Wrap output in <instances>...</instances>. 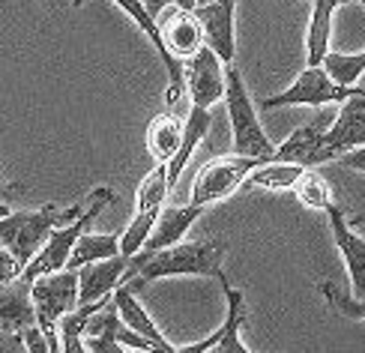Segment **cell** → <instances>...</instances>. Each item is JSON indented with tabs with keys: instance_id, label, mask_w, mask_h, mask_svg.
I'll return each instance as SVG.
<instances>
[{
	"instance_id": "cell-11",
	"label": "cell",
	"mask_w": 365,
	"mask_h": 353,
	"mask_svg": "<svg viewBox=\"0 0 365 353\" xmlns=\"http://www.w3.org/2000/svg\"><path fill=\"white\" fill-rule=\"evenodd\" d=\"M182 78H186V90L192 105L201 108H212L216 102H222L225 93V63L216 57V51L210 45H201L189 60H182Z\"/></svg>"
},
{
	"instance_id": "cell-28",
	"label": "cell",
	"mask_w": 365,
	"mask_h": 353,
	"mask_svg": "<svg viewBox=\"0 0 365 353\" xmlns=\"http://www.w3.org/2000/svg\"><path fill=\"white\" fill-rule=\"evenodd\" d=\"M294 192H297V201L309 210H327L332 204V189L329 183L317 174V171H302L299 180L294 183Z\"/></svg>"
},
{
	"instance_id": "cell-35",
	"label": "cell",
	"mask_w": 365,
	"mask_h": 353,
	"mask_svg": "<svg viewBox=\"0 0 365 353\" xmlns=\"http://www.w3.org/2000/svg\"><path fill=\"white\" fill-rule=\"evenodd\" d=\"M141 4H144V9H147L150 15H153V19H159V15L174 4V0H141Z\"/></svg>"
},
{
	"instance_id": "cell-39",
	"label": "cell",
	"mask_w": 365,
	"mask_h": 353,
	"mask_svg": "<svg viewBox=\"0 0 365 353\" xmlns=\"http://www.w3.org/2000/svg\"><path fill=\"white\" fill-rule=\"evenodd\" d=\"M356 4H359V6H365V0H356Z\"/></svg>"
},
{
	"instance_id": "cell-12",
	"label": "cell",
	"mask_w": 365,
	"mask_h": 353,
	"mask_svg": "<svg viewBox=\"0 0 365 353\" xmlns=\"http://www.w3.org/2000/svg\"><path fill=\"white\" fill-rule=\"evenodd\" d=\"M329 216V231H332V240L339 245V255L347 267V279H351V294L354 297H365V240L356 234V227L347 222L344 210L332 201L327 210Z\"/></svg>"
},
{
	"instance_id": "cell-1",
	"label": "cell",
	"mask_w": 365,
	"mask_h": 353,
	"mask_svg": "<svg viewBox=\"0 0 365 353\" xmlns=\"http://www.w3.org/2000/svg\"><path fill=\"white\" fill-rule=\"evenodd\" d=\"M227 242L225 240H195V242H174L165 249H141L129 257V267L123 275V285H129L135 294L159 279L171 275H207L216 279L225 264Z\"/></svg>"
},
{
	"instance_id": "cell-6",
	"label": "cell",
	"mask_w": 365,
	"mask_h": 353,
	"mask_svg": "<svg viewBox=\"0 0 365 353\" xmlns=\"http://www.w3.org/2000/svg\"><path fill=\"white\" fill-rule=\"evenodd\" d=\"M168 195H171L168 168H165V162H156V168L141 180L138 192H135V216H132L126 231L120 234V255L132 257L135 252L144 249V242H147L150 231H153V222H156L159 210H162Z\"/></svg>"
},
{
	"instance_id": "cell-5",
	"label": "cell",
	"mask_w": 365,
	"mask_h": 353,
	"mask_svg": "<svg viewBox=\"0 0 365 353\" xmlns=\"http://www.w3.org/2000/svg\"><path fill=\"white\" fill-rule=\"evenodd\" d=\"M30 302H34L36 327L48 339V347L60 350L57 320L78 305V270L63 267L30 279Z\"/></svg>"
},
{
	"instance_id": "cell-10",
	"label": "cell",
	"mask_w": 365,
	"mask_h": 353,
	"mask_svg": "<svg viewBox=\"0 0 365 353\" xmlns=\"http://www.w3.org/2000/svg\"><path fill=\"white\" fill-rule=\"evenodd\" d=\"M219 285H222V294H225V302H227V312H225V320L222 327L210 335L204 342H195V344H186V347H177L182 353H249V347L240 342V329L246 324L249 317V309H246V300H242L240 290L227 282L225 270L216 275Z\"/></svg>"
},
{
	"instance_id": "cell-29",
	"label": "cell",
	"mask_w": 365,
	"mask_h": 353,
	"mask_svg": "<svg viewBox=\"0 0 365 353\" xmlns=\"http://www.w3.org/2000/svg\"><path fill=\"white\" fill-rule=\"evenodd\" d=\"M321 66L327 69V75L336 84H344V87H354V81L365 72V51L359 54H339V51H327Z\"/></svg>"
},
{
	"instance_id": "cell-33",
	"label": "cell",
	"mask_w": 365,
	"mask_h": 353,
	"mask_svg": "<svg viewBox=\"0 0 365 353\" xmlns=\"http://www.w3.org/2000/svg\"><path fill=\"white\" fill-rule=\"evenodd\" d=\"M336 162L344 165V168H354V171H359V174H365V144H362V147H354V150H347V153H341Z\"/></svg>"
},
{
	"instance_id": "cell-7",
	"label": "cell",
	"mask_w": 365,
	"mask_h": 353,
	"mask_svg": "<svg viewBox=\"0 0 365 353\" xmlns=\"http://www.w3.org/2000/svg\"><path fill=\"white\" fill-rule=\"evenodd\" d=\"M264 159H255V156H240V153H231V156H219V159H210L201 171H197L195 183H192V195H189V204L195 207H212L225 201L227 195H234L242 180L249 177L252 168H257Z\"/></svg>"
},
{
	"instance_id": "cell-34",
	"label": "cell",
	"mask_w": 365,
	"mask_h": 353,
	"mask_svg": "<svg viewBox=\"0 0 365 353\" xmlns=\"http://www.w3.org/2000/svg\"><path fill=\"white\" fill-rule=\"evenodd\" d=\"M19 350H24L21 332H9V329H0V353H19Z\"/></svg>"
},
{
	"instance_id": "cell-16",
	"label": "cell",
	"mask_w": 365,
	"mask_h": 353,
	"mask_svg": "<svg viewBox=\"0 0 365 353\" xmlns=\"http://www.w3.org/2000/svg\"><path fill=\"white\" fill-rule=\"evenodd\" d=\"M126 267H129V257H126V255L90 260V264L78 267V305L108 297L111 290H114L120 282H123Z\"/></svg>"
},
{
	"instance_id": "cell-17",
	"label": "cell",
	"mask_w": 365,
	"mask_h": 353,
	"mask_svg": "<svg viewBox=\"0 0 365 353\" xmlns=\"http://www.w3.org/2000/svg\"><path fill=\"white\" fill-rule=\"evenodd\" d=\"M111 300H114V309H117L120 320H123V324H126L132 332L144 335V339L153 344L156 350H165V353H174V350H177V347L162 335V329L156 327V320L147 314V309L138 302V297H135V290H132L129 285L120 282V285L111 290Z\"/></svg>"
},
{
	"instance_id": "cell-4",
	"label": "cell",
	"mask_w": 365,
	"mask_h": 353,
	"mask_svg": "<svg viewBox=\"0 0 365 353\" xmlns=\"http://www.w3.org/2000/svg\"><path fill=\"white\" fill-rule=\"evenodd\" d=\"M111 201H114V192H111L108 186H99V189L90 192V195H87V204H84V210L78 213V216H75L72 222H66V225H57L54 231L48 234V240L39 245V252L27 260V267L21 270L24 279L30 282V279H36V275L63 270L66 260H69V252H72L75 240H78V237L87 231L90 222H93Z\"/></svg>"
},
{
	"instance_id": "cell-15",
	"label": "cell",
	"mask_w": 365,
	"mask_h": 353,
	"mask_svg": "<svg viewBox=\"0 0 365 353\" xmlns=\"http://www.w3.org/2000/svg\"><path fill=\"white\" fill-rule=\"evenodd\" d=\"M156 24H159V34L165 39V48H168L180 63L189 60L204 45V30H201V21H197L195 9H180L171 4L156 19Z\"/></svg>"
},
{
	"instance_id": "cell-19",
	"label": "cell",
	"mask_w": 365,
	"mask_h": 353,
	"mask_svg": "<svg viewBox=\"0 0 365 353\" xmlns=\"http://www.w3.org/2000/svg\"><path fill=\"white\" fill-rule=\"evenodd\" d=\"M210 126H212V117H210V108H201V105H192L189 117L182 120V141L177 147V153L171 156V162L165 165L168 168V189L177 186V180L182 177V171H186V165L192 159L195 147L204 141V138L210 135Z\"/></svg>"
},
{
	"instance_id": "cell-41",
	"label": "cell",
	"mask_w": 365,
	"mask_h": 353,
	"mask_svg": "<svg viewBox=\"0 0 365 353\" xmlns=\"http://www.w3.org/2000/svg\"><path fill=\"white\" fill-rule=\"evenodd\" d=\"M0 249H4V245H0Z\"/></svg>"
},
{
	"instance_id": "cell-36",
	"label": "cell",
	"mask_w": 365,
	"mask_h": 353,
	"mask_svg": "<svg viewBox=\"0 0 365 353\" xmlns=\"http://www.w3.org/2000/svg\"><path fill=\"white\" fill-rule=\"evenodd\" d=\"M174 6H180V9H195L197 0H174Z\"/></svg>"
},
{
	"instance_id": "cell-20",
	"label": "cell",
	"mask_w": 365,
	"mask_h": 353,
	"mask_svg": "<svg viewBox=\"0 0 365 353\" xmlns=\"http://www.w3.org/2000/svg\"><path fill=\"white\" fill-rule=\"evenodd\" d=\"M27 324H36L34 302H30V282L24 275L0 285V329L21 332Z\"/></svg>"
},
{
	"instance_id": "cell-18",
	"label": "cell",
	"mask_w": 365,
	"mask_h": 353,
	"mask_svg": "<svg viewBox=\"0 0 365 353\" xmlns=\"http://www.w3.org/2000/svg\"><path fill=\"white\" fill-rule=\"evenodd\" d=\"M327 132V117L317 114L306 126H297L282 147L272 150V162H297L302 168H314V153L321 147V138Z\"/></svg>"
},
{
	"instance_id": "cell-14",
	"label": "cell",
	"mask_w": 365,
	"mask_h": 353,
	"mask_svg": "<svg viewBox=\"0 0 365 353\" xmlns=\"http://www.w3.org/2000/svg\"><path fill=\"white\" fill-rule=\"evenodd\" d=\"M114 4L123 9L129 19L141 27V34L153 42V48L159 51V57H162V63H165V69H168V93H165V99H168V108H174V105L180 102V96L186 93V78H182V63L180 60L165 48V39H162V34H159V24H156V19L150 15L147 9H144V4L141 0H114Z\"/></svg>"
},
{
	"instance_id": "cell-32",
	"label": "cell",
	"mask_w": 365,
	"mask_h": 353,
	"mask_svg": "<svg viewBox=\"0 0 365 353\" xmlns=\"http://www.w3.org/2000/svg\"><path fill=\"white\" fill-rule=\"evenodd\" d=\"M19 275H21V264L12 257V252L0 249V285H6V282H12V279H19Z\"/></svg>"
},
{
	"instance_id": "cell-22",
	"label": "cell",
	"mask_w": 365,
	"mask_h": 353,
	"mask_svg": "<svg viewBox=\"0 0 365 353\" xmlns=\"http://www.w3.org/2000/svg\"><path fill=\"white\" fill-rule=\"evenodd\" d=\"M117 327H120V314L114 309V300H108L87 320L84 335H81L84 350H90V353H120L123 344L117 342Z\"/></svg>"
},
{
	"instance_id": "cell-25",
	"label": "cell",
	"mask_w": 365,
	"mask_h": 353,
	"mask_svg": "<svg viewBox=\"0 0 365 353\" xmlns=\"http://www.w3.org/2000/svg\"><path fill=\"white\" fill-rule=\"evenodd\" d=\"M306 171L297 162H261L257 168H252L249 177L242 180V186L249 189H264V192H287L294 189V183L299 180V174Z\"/></svg>"
},
{
	"instance_id": "cell-9",
	"label": "cell",
	"mask_w": 365,
	"mask_h": 353,
	"mask_svg": "<svg viewBox=\"0 0 365 353\" xmlns=\"http://www.w3.org/2000/svg\"><path fill=\"white\" fill-rule=\"evenodd\" d=\"M362 144H365V90H356V93L339 102V114L321 138V147L314 153V165L336 162L341 153Z\"/></svg>"
},
{
	"instance_id": "cell-2",
	"label": "cell",
	"mask_w": 365,
	"mask_h": 353,
	"mask_svg": "<svg viewBox=\"0 0 365 353\" xmlns=\"http://www.w3.org/2000/svg\"><path fill=\"white\" fill-rule=\"evenodd\" d=\"M84 204H75V207H66V210L54 207V204H45L39 210H27V213H12L9 210L6 216H0V245H4L6 252H12V257L19 260L21 270H24L27 260L39 252V245L48 240V234L54 231V227L72 222L84 210Z\"/></svg>"
},
{
	"instance_id": "cell-27",
	"label": "cell",
	"mask_w": 365,
	"mask_h": 353,
	"mask_svg": "<svg viewBox=\"0 0 365 353\" xmlns=\"http://www.w3.org/2000/svg\"><path fill=\"white\" fill-rule=\"evenodd\" d=\"M114 255H120V237H114V234H90V231H84L78 240H75L72 252H69V260H66V267L78 270V267L90 264V260L114 257Z\"/></svg>"
},
{
	"instance_id": "cell-21",
	"label": "cell",
	"mask_w": 365,
	"mask_h": 353,
	"mask_svg": "<svg viewBox=\"0 0 365 353\" xmlns=\"http://www.w3.org/2000/svg\"><path fill=\"white\" fill-rule=\"evenodd\" d=\"M201 213H204V207H195V204L162 207L156 222H153V231H150V237L144 242V249H165V245L180 242Z\"/></svg>"
},
{
	"instance_id": "cell-13",
	"label": "cell",
	"mask_w": 365,
	"mask_h": 353,
	"mask_svg": "<svg viewBox=\"0 0 365 353\" xmlns=\"http://www.w3.org/2000/svg\"><path fill=\"white\" fill-rule=\"evenodd\" d=\"M234 9H237V0H210V4L195 6V15L204 30V45H210L216 51L222 63H234V57H237Z\"/></svg>"
},
{
	"instance_id": "cell-26",
	"label": "cell",
	"mask_w": 365,
	"mask_h": 353,
	"mask_svg": "<svg viewBox=\"0 0 365 353\" xmlns=\"http://www.w3.org/2000/svg\"><path fill=\"white\" fill-rule=\"evenodd\" d=\"M111 300L108 297H102V300H93V302H84V305H75L72 312H66L63 317L57 320V339H60V350H66V353H81L84 344H81V335H84V327H87V320L90 314H93L96 309H102L105 302Z\"/></svg>"
},
{
	"instance_id": "cell-31",
	"label": "cell",
	"mask_w": 365,
	"mask_h": 353,
	"mask_svg": "<svg viewBox=\"0 0 365 353\" xmlns=\"http://www.w3.org/2000/svg\"><path fill=\"white\" fill-rule=\"evenodd\" d=\"M21 342H24V350H30V353H48L51 350L48 347V339H45L42 329L36 324H27L21 329Z\"/></svg>"
},
{
	"instance_id": "cell-24",
	"label": "cell",
	"mask_w": 365,
	"mask_h": 353,
	"mask_svg": "<svg viewBox=\"0 0 365 353\" xmlns=\"http://www.w3.org/2000/svg\"><path fill=\"white\" fill-rule=\"evenodd\" d=\"M180 141H182V120L174 114V108L153 117V123L147 126V150L156 162L168 165L180 147Z\"/></svg>"
},
{
	"instance_id": "cell-8",
	"label": "cell",
	"mask_w": 365,
	"mask_h": 353,
	"mask_svg": "<svg viewBox=\"0 0 365 353\" xmlns=\"http://www.w3.org/2000/svg\"><path fill=\"white\" fill-rule=\"evenodd\" d=\"M359 87H344V84H336L327 75L324 66H306L297 81L284 90L279 96H267L261 102V108L269 111V108H294V105H309V108H324V105H339L341 99H347L351 93H356Z\"/></svg>"
},
{
	"instance_id": "cell-3",
	"label": "cell",
	"mask_w": 365,
	"mask_h": 353,
	"mask_svg": "<svg viewBox=\"0 0 365 353\" xmlns=\"http://www.w3.org/2000/svg\"><path fill=\"white\" fill-rule=\"evenodd\" d=\"M225 105H227V117H231V135H234V153L240 156H255L269 162L272 156V141L267 138L261 120H257L255 102L242 81V72L234 63H225V93H222Z\"/></svg>"
},
{
	"instance_id": "cell-40",
	"label": "cell",
	"mask_w": 365,
	"mask_h": 353,
	"mask_svg": "<svg viewBox=\"0 0 365 353\" xmlns=\"http://www.w3.org/2000/svg\"><path fill=\"white\" fill-rule=\"evenodd\" d=\"M197 4H210V0H197Z\"/></svg>"
},
{
	"instance_id": "cell-37",
	"label": "cell",
	"mask_w": 365,
	"mask_h": 353,
	"mask_svg": "<svg viewBox=\"0 0 365 353\" xmlns=\"http://www.w3.org/2000/svg\"><path fill=\"white\" fill-rule=\"evenodd\" d=\"M6 213H9V207H6L4 201H0V216H6Z\"/></svg>"
},
{
	"instance_id": "cell-30",
	"label": "cell",
	"mask_w": 365,
	"mask_h": 353,
	"mask_svg": "<svg viewBox=\"0 0 365 353\" xmlns=\"http://www.w3.org/2000/svg\"><path fill=\"white\" fill-rule=\"evenodd\" d=\"M321 294H324V300H327L339 314L365 320V297L359 300V297H354V294H341V290H339L336 285H329V282H321Z\"/></svg>"
},
{
	"instance_id": "cell-38",
	"label": "cell",
	"mask_w": 365,
	"mask_h": 353,
	"mask_svg": "<svg viewBox=\"0 0 365 353\" xmlns=\"http://www.w3.org/2000/svg\"><path fill=\"white\" fill-rule=\"evenodd\" d=\"M72 6H75V9H78V6H84V0H72Z\"/></svg>"
},
{
	"instance_id": "cell-23",
	"label": "cell",
	"mask_w": 365,
	"mask_h": 353,
	"mask_svg": "<svg viewBox=\"0 0 365 353\" xmlns=\"http://www.w3.org/2000/svg\"><path fill=\"white\" fill-rule=\"evenodd\" d=\"M354 0H314L312 4V21H309V45L306 60L309 66H321L324 54L329 51V34H332V15L339 6H347Z\"/></svg>"
}]
</instances>
